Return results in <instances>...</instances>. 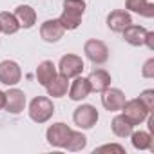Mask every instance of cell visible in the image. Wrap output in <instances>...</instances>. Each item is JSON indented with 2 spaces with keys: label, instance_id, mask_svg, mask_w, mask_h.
<instances>
[{
  "label": "cell",
  "instance_id": "1",
  "mask_svg": "<svg viewBox=\"0 0 154 154\" xmlns=\"http://www.w3.org/2000/svg\"><path fill=\"white\" fill-rule=\"evenodd\" d=\"M84 13H85V0H63V11L58 20L65 31H74L80 27Z\"/></svg>",
  "mask_w": 154,
  "mask_h": 154
},
{
  "label": "cell",
  "instance_id": "2",
  "mask_svg": "<svg viewBox=\"0 0 154 154\" xmlns=\"http://www.w3.org/2000/svg\"><path fill=\"white\" fill-rule=\"evenodd\" d=\"M29 118L35 123H45L53 118L54 114V105L53 100L47 96H35L29 103Z\"/></svg>",
  "mask_w": 154,
  "mask_h": 154
},
{
  "label": "cell",
  "instance_id": "3",
  "mask_svg": "<svg viewBox=\"0 0 154 154\" xmlns=\"http://www.w3.org/2000/svg\"><path fill=\"white\" fill-rule=\"evenodd\" d=\"M98 118H100V114H98L96 107L91 105V103H82V105L76 107L74 112H72V122H74V125L78 127V129H82V131L93 129V127L96 125Z\"/></svg>",
  "mask_w": 154,
  "mask_h": 154
},
{
  "label": "cell",
  "instance_id": "4",
  "mask_svg": "<svg viewBox=\"0 0 154 154\" xmlns=\"http://www.w3.org/2000/svg\"><path fill=\"white\" fill-rule=\"evenodd\" d=\"M120 111H122V114L127 118V122H129L131 125H140V123H143V122L147 120V116L150 114V112H149V109L141 103V100H140V98L127 100Z\"/></svg>",
  "mask_w": 154,
  "mask_h": 154
},
{
  "label": "cell",
  "instance_id": "5",
  "mask_svg": "<svg viewBox=\"0 0 154 154\" xmlns=\"http://www.w3.org/2000/svg\"><path fill=\"white\" fill-rule=\"evenodd\" d=\"M84 53L87 56V60L94 65H103L109 60V47L105 42L98 40V38H91L84 44Z\"/></svg>",
  "mask_w": 154,
  "mask_h": 154
},
{
  "label": "cell",
  "instance_id": "6",
  "mask_svg": "<svg viewBox=\"0 0 154 154\" xmlns=\"http://www.w3.org/2000/svg\"><path fill=\"white\" fill-rule=\"evenodd\" d=\"M71 132H72V129H71L67 123L56 122V123H53V125L47 127V131H45V140H47V143H49L51 147L65 149V143H67Z\"/></svg>",
  "mask_w": 154,
  "mask_h": 154
},
{
  "label": "cell",
  "instance_id": "7",
  "mask_svg": "<svg viewBox=\"0 0 154 154\" xmlns=\"http://www.w3.org/2000/svg\"><path fill=\"white\" fill-rule=\"evenodd\" d=\"M22 80V69L15 60H2L0 62V84L8 87H15Z\"/></svg>",
  "mask_w": 154,
  "mask_h": 154
},
{
  "label": "cell",
  "instance_id": "8",
  "mask_svg": "<svg viewBox=\"0 0 154 154\" xmlns=\"http://www.w3.org/2000/svg\"><path fill=\"white\" fill-rule=\"evenodd\" d=\"M58 71H60V74L65 76V78L80 76L82 71H84V60H82V56H78V54H63L60 58Z\"/></svg>",
  "mask_w": 154,
  "mask_h": 154
},
{
  "label": "cell",
  "instance_id": "9",
  "mask_svg": "<svg viewBox=\"0 0 154 154\" xmlns=\"http://www.w3.org/2000/svg\"><path fill=\"white\" fill-rule=\"evenodd\" d=\"M65 35V29L63 26L60 24L58 18H51V20H45L42 26H40V36L44 42L47 44H56L63 38Z\"/></svg>",
  "mask_w": 154,
  "mask_h": 154
},
{
  "label": "cell",
  "instance_id": "10",
  "mask_svg": "<svg viewBox=\"0 0 154 154\" xmlns=\"http://www.w3.org/2000/svg\"><path fill=\"white\" fill-rule=\"evenodd\" d=\"M125 94L122 89H116V87H107L103 93H102V105L105 107V111L109 112H116L123 107L125 103Z\"/></svg>",
  "mask_w": 154,
  "mask_h": 154
},
{
  "label": "cell",
  "instance_id": "11",
  "mask_svg": "<svg viewBox=\"0 0 154 154\" xmlns=\"http://www.w3.org/2000/svg\"><path fill=\"white\" fill-rule=\"evenodd\" d=\"M26 109V93L11 87L9 91H6V103H4V111H8L9 114H20Z\"/></svg>",
  "mask_w": 154,
  "mask_h": 154
},
{
  "label": "cell",
  "instance_id": "12",
  "mask_svg": "<svg viewBox=\"0 0 154 154\" xmlns=\"http://www.w3.org/2000/svg\"><path fill=\"white\" fill-rule=\"evenodd\" d=\"M131 24H132V17L127 9H114L107 15V27L112 33H122Z\"/></svg>",
  "mask_w": 154,
  "mask_h": 154
},
{
  "label": "cell",
  "instance_id": "13",
  "mask_svg": "<svg viewBox=\"0 0 154 154\" xmlns=\"http://www.w3.org/2000/svg\"><path fill=\"white\" fill-rule=\"evenodd\" d=\"M69 98L72 102H82L85 100L93 91H91V85H89V80L87 78H82V76H74V82L69 85Z\"/></svg>",
  "mask_w": 154,
  "mask_h": 154
},
{
  "label": "cell",
  "instance_id": "14",
  "mask_svg": "<svg viewBox=\"0 0 154 154\" xmlns=\"http://www.w3.org/2000/svg\"><path fill=\"white\" fill-rule=\"evenodd\" d=\"M123 35V40L129 44V45H134V47H141L145 45V36H147V29L143 26H136V24H131L129 27H125L122 31Z\"/></svg>",
  "mask_w": 154,
  "mask_h": 154
},
{
  "label": "cell",
  "instance_id": "15",
  "mask_svg": "<svg viewBox=\"0 0 154 154\" xmlns=\"http://www.w3.org/2000/svg\"><path fill=\"white\" fill-rule=\"evenodd\" d=\"M87 80H89L91 91L94 93H103L107 87H111V74L105 69H94L87 76Z\"/></svg>",
  "mask_w": 154,
  "mask_h": 154
},
{
  "label": "cell",
  "instance_id": "16",
  "mask_svg": "<svg viewBox=\"0 0 154 154\" xmlns=\"http://www.w3.org/2000/svg\"><path fill=\"white\" fill-rule=\"evenodd\" d=\"M15 17H17V20H18L20 27H24V29H31V27L36 24V11H35L31 6H27V4L17 6Z\"/></svg>",
  "mask_w": 154,
  "mask_h": 154
},
{
  "label": "cell",
  "instance_id": "17",
  "mask_svg": "<svg viewBox=\"0 0 154 154\" xmlns=\"http://www.w3.org/2000/svg\"><path fill=\"white\" fill-rule=\"evenodd\" d=\"M35 74H36V82H38L42 87H45L58 72H56V65H54L51 60H44V62L38 63Z\"/></svg>",
  "mask_w": 154,
  "mask_h": 154
},
{
  "label": "cell",
  "instance_id": "18",
  "mask_svg": "<svg viewBox=\"0 0 154 154\" xmlns=\"http://www.w3.org/2000/svg\"><path fill=\"white\" fill-rule=\"evenodd\" d=\"M131 141L136 150H154V138L147 131H132L131 132Z\"/></svg>",
  "mask_w": 154,
  "mask_h": 154
},
{
  "label": "cell",
  "instance_id": "19",
  "mask_svg": "<svg viewBox=\"0 0 154 154\" xmlns=\"http://www.w3.org/2000/svg\"><path fill=\"white\" fill-rule=\"evenodd\" d=\"M47 89V94L53 96V98H62L67 94V89H69V78H65L63 74H56L54 78L45 85Z\"/></svg>",
  "mask_w": 154,
  "mask_h": 154
},
{
  "label": "cell",
  "instance_id": "20",
  "mask_svg": "<svg viewBox=\"0 0 154 154\" xmlns=\"http://www.w3.org/2000/svg\"><path fill=\"white\" fill-rule=\"evenodd\" d=\"M125 8H127V11L138 13V15H141L145 18H152L154 17V6L149 2V0H127Z\"/></svg>",
  "mask_w": 154,
  "mask_h": 154
},
{
  "label": "cell",
  "instance_id": "21",
  "mask_svg": "<svg viewBox=\"0 0 154 154\" xmlns=\"http://www.w3.org/2000/svg\"><path fill=\"white\" fill-rule=\"evenodd\" d=\"M18 29H20V24H18L15 13H9V11L0 13V33L15 35V33H18Z\"/></svg>",
  "mask_w": 154,
  "mask_h": 154
},
{
  "label": "cell",
  "instance_id": "22",
  "mask_svg": "<svg viewBox=\"0 0 154 154\" xmlns=\"http://www.w3.org/2000/svg\"><path fill=\"white\" fill-rule=\"evenodd\" d=\"M111 129H112L114 136H118V138H129L131 132H132V129H134V125H131L123 114H118V116L112 118Z\"/></svg>",
  "mask_w": 154,
  "mask_h": 154
},
{
  "label": "cell",
  "instance_id": "23",
  "mask_svg": "<svg viewBox=\"0 0 154 154\" xmlns=\"http://www.w3.org/2000/svg\"><path fill=\"white\" fill-rule=\"evenodd\" d=\"M85 147H87L85 134L80 132V131H72L71 136H69V140H67V143H65V149L71 150V152H78V150H84Z\"/></svg>",
  "mask_w": 154,
  "mask_h": 154
},
{
  "label": "cell",
  "instance_id": "24",
  "mask_svg": "<svg viewBox=\"0 0 154 154\" xmlns=\"http://www.w3.org/2000/svg\"><path fill=\"white\" fill-rule=\"evenodd\" d=\"M140 100H141V103L149 109V112H152V109H154V89H145V91H141V93H140Z\"/></svg>",
  "mask_w": 154,
  "mask_h": 154
},
{
  "label": "cell",
  "instance_id": "25",
  "mask_svg": "<svg viewBox=\"0 0 154 154\" xmlns=\"http://www.w3.org/2000/svg\"><path fill=\"white\" fill-rule=\"evenodd\" d=\"M141 76L143 78H154V58H149L143 67H141Z\"/></svg>",
  "mask_w": 154,
  "mask_h": 154
},
{
  "label": "cell",
  "instance_id": "26",
  "mask_svg": "<svg viewBox=\"0 0 154 154\" xmlns=\"http://www.w3.org/2000/svg\"><path fill=\"white\" fill-rule=\"evenodd\" d=\"M109 150H114V152H120V154H125V149L118 143H107V145H102L98 149H94V152H109Z\"/></svg>",
  "mask_w": 154,
  "mask_h": 154
},
{
  "label": "cell",
  "instance_id": "27",
  "mask_svg": "<svg viewBox=\"0 0 154 154\" xmlns=\"http://www.w3.org/2000/svg\"><path fill=\"white\" fill-rule=\"evenodd\" d=\"M145 45L154 51V31H147V36H145Z\"/></svg>",
  "mask_w": 154,
  "mask_h": 154
},
{
  "label": "cell",
  "instance_id": "28",
  "mask_svg": "<svg viewBox=\"0 0 154 154\" xmlns=\"http://www.w3.org/2000/svg\"><path fill=\"white\" fill-rule=\"evenodd\" d=\"M4 103H6V93L0 91V111L4 109Z\"/></svg>",
  "mask_w": 154,
  "mask_h": 154
}]
</instances>
